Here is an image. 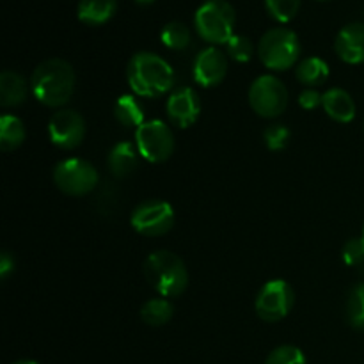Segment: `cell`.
<instances>
[{
  "label": "cell",
  "mask_w": 364,
  "mask_h": 364,
  "mask_svg": "<svg viewBox=\"0 0 364 364\" xmlns=\"http://www.w3.org/2000/svg\"><path fill=\"white\" fill-rule=\"evenodd\" d=\"M75 70L64 59H46L38 64L31 77V91L39 103L46 107H63L75 92Z\"/></svg>",
  "instance_id": "cell-1"
},
{
  "label": "cell",
  "mask_w": 364,
  "mask_h": 364,
  "mask_svg": "<svg viewBox=\"0 0 364 364\" xmlns=\"http://www.w3.org/2000/svg\"><path fill=\"white\" fill-rule=\"evenodd\" d=\"M127 78L137 96L159 98L173 89L174 70L164 57L153 52H139L128 60Z\"/></svg>",
  "instance_id": "cell-2"
},
{
  "label": "cell",
  "mask_w": 364,
  "mask_h": 364,
  "mask_svg": "<svg viewBox=\"0 0 364 364\" xmlns=\"http://www.w3.org/2000/svg\"><path fill=\"white\" fill-rule=\"evenodd\" d=\"M149 287L162 297H180L188 287V270L183 259L174 252L160 249L146 258L142 267Z\"/></svg>",
  "instance_id": "cell-3"
},
{
  "label": "cell",
  "mask_w": 364,
  "mask_h": 364,
  "mask_svg": "<svg viewBox=\"0 0 364 364\" xmlns=\"http://www.w3.org/2000/svg\"><path fill=\"white\" fill-rule=\"evenodd\" d=\"M235 21L237 14L233 6L226 0H206L196 11L194 16L199 38L210 45H228V41L235 36Z\"/></svg>",
  "instance_id": "cell-4"
},
{
  "label": "cell",
  "mask_w": 364,
  "mask_h": 364,
  "mask_svg": "<svg viewBox=\"0 0 364 364\" xmlns=\"http://www.w3.org/2000/svg\"><path fill=\"white\" fill-rule=\"evenodd\" d=\"M301 41L294 31L276 27L267 31L258 43V57L263 66L274 71H287L299 64Z\"/></svg>",
  "instance_id": "cell-5"
},
{
  "label": "cell",
  "mask_w": 364,
  "mask_h": 364,
  "mask_svg": "<svg viewBox=\"0 0 364 364\" xmlns=\"http://www.w3.org/2000/svg\"><path fill=\"white\" fill-rule=\"evenodd\" d=\"M53 183L63 194L71 198L87 196L98 187L100 174L91 162L82 159H66L53 167Z\"/></svg>",
  "instance_id": "cell-6"
},
{
  "label": "cell",
  "mask_w": 364,
  "mask_h": 364,
  "mask_svg": "<svg viewBox=\"0 0 364 364\" xmlns=\"http://www.w3.org/2000/svg\"><path fill=\"white\" fill-rule=\"evenodd\" d=\"M249 105L265 119L279 117L287 110L288 89L274 75H262L249 87Z\"/></svg>",
  "instance_id": "cell-7"
},
{
  "label": "cell",
  "mask_w": 364,
  "mask_h": 364,
  "mask_svg": "<svg viewBox=\"0 0 364 364\" xmlns=\"http://www.w3.org/2000/svg\"><path fill=\"white\" fill-rule=\"evenodd\" d=\"M135 148L149 164L167 162L174 153V135L164 121H146L135 130Z\"/></svg>",
  "instance_id": "cell-8"
},
{
  "label": "cell",
  "mask_w": 364,
  "mask_h": 364,
  "mask_svg": "<svg viewBox=\"0 0 364 364\" xmlns=\"http://www.w3.org/2000/svg\"><path fill=\"white\" fill-rule=\"evenodd\" d=\"M130 224L142 237H162L174 226V208L164 199H146L130 215Z\"/></svg>",
  "instance_id": "cell-9"
},
{
  "label": "cell",
  "mask_w": 364,
  "mask_h": 364,
  "mask_svg": "<svg viewBox=\"0 0 364 364\" xmlns=\"http://www.w3.org/2000/svg\"><path fill=\"white\" fill-rule=\"evenodd\" d=\"M295 304V291L287 281L283 279H272L267 281L262 288H259L258 295H256V315L263 320V322H281L290 315Z\"/></svg>",
  "instance_id": "cell-10"
},
{
  "label": "cell",
  "mask_w": 364,
  "mask_h": 364,
  "mask_svg": "<svg viewBox=\"0 0 364 364\" xmlns=\"http://www.w3.org/2000/svg\"><path fill=\"white\" fill-rule=\"evenodd\" d=\"M85 137V121L71 109H60L48 121V139L59 149H77Z\"/></svg>",
  "instance_id": "cell-11"
},
{
  "label": "cell",
  "mask_w": 364,
  "mask_h": 364,
  "mask_svg": "<svg viewBox=\"0 0 364 364\" xmlns=\"http://www.w3.org/2000/svg\"><path fill=\"white\" fill-rule=\"evenodd\" d=\"M194 80L203 87L223 84L228 75V57L217 46H208L198 53L194 60Z\"/></svg>",
  "instance_id": "cell-12"
},
{
  "label": "cell",
  "mask_w": 364,
  "mask_h": 364,
  "mask_svg": "<svg viewBox=\"0 0 364 364\" xmlns=\"http://www.w3.org/2000/svg\"><path fill=\"white\" fill-rule=\"evenodd\" d=\"M167 116L178 128H188L199 119L201 100L192 87L174 89L167 98Z\"/></svg>",
  "instance_id": "cell-13"
},
{
  "label": "cell",
  "mask_w": 364,
  "mask_h": 364,
  "mask_svg": "<svg viewBox=\"0 0 364 364\" xmlns=\"http://www.w3.org/2000/svg\"><path fill=\"white\" fill-rule=\"evenodd\" d=\"M336 55L347 64L364 63V23L354 21L338 32L334 41Z\"/></svg>",
  "instance_id": "cell-14"
},
{
  "label": "cell",
  "mask_w": 364,
  "mask_h": 364,
  "mask_svg": "<svg viewBox=\"0 0 364 364\" xmlns=\"http://www.w3.org/2000/svg\"><path fill=\"white\" fill-rule=\"evenodd\" d=\"M323 110L336 123H350L355 117V102L345 89L333 87L323 92Z\"/></svg>",
  "instance_id": "cell-15"
},
{
  "label": "cell",
  "mask_w": 364,
  "mask_h": 364,
  "mask_svg": "<svg viewBox=\"0 0 364 364\" xmlns=\"http://www.w3.org/2000/svg\"><path fill=\"white\" fill-rule=\"evenodd\" d=\"M139 164V151L134 144L130 142H117L112 146L107 156V166H109L110 174L117 180L128 178Z\"/></svg>",
  "instance_id": "cell-16"
},
{
  "label": "cell",
  "mask_w": 364,
  "mask_h": 364,
  "mask_svg": "<svg viewBox=\"0 0 364 364\" xmlns=\"http://www.w3.org/2000/svg\"><path fill=\"white\" fill-rule=\"evenodd\" d=\"M28 85L27 80L16 71L6 70L0 75V105L9 109L18 107L27 100Z\"/></svg>",
  "instance_id": "cell-17"
},
{
  "label": "cell",
  "mask_w": 364,
  "mask_h": 364,
  "mask_svg": "<svg viewBox=\"0 0 364 364\" xmlns=\"http://www.w3.org/2000/svg\"><path fill=\"white\" fill-rule=\"evenodd\" d=\"M117 0H80L77 7V16L82 23L98 27L107 23L116 14Z\"/></svg>",
  "instance_id": "cell-18"
},
{
  "label": "cell",
  "mask_w": 364,
  "mask_h": 364,
  "mask_svg": "<svg viewBox=\"0 0 364 364\" xmlns=\"http://www.w3.org/2000/svg\"><path fill=\"white\" fill-rule=\"evenodd\" d=\"M114 117L117 123L124 128H135L137 130L144 121V107L135 96L123 95L114 103Z\"/></svg>",
  "instance_id": "cell-19"
},
{
  "label": "cell",
  "mask_w": 364,
  "mask_h": 364,
  "mask_svg": "<svg viewBox=\"0 0 364 364\" xmlns=\"http://www.w3.org/2000/svg\"><path fill=\"white\" fill-rule=\"evenodd\" d=\"M295 75L301 84L308 85V87H316L329 78V64L322 57H306L295 68Z\"/></svg>",
  "instance_id": "cell-20"
},
{
  "label": "cell",
  "mask_w": 364,
  "mask_h": 364,
  "mask_svg": "<svg viewBox=\"0 0 364 364\" xmlns=\"http://www.w3.org/2000/svg\"><path fill=\"white\" fill-rule=\"evenodd\" d=\"M27 130L20 117L13 114H4L0 119V148L2 151H14L23 144Z\"/></svg>",
  "instance_id": "cell-21"
},
{
  "label": "cell",
  "mask_w": 364,
  "mask_h": 364,
  "mask_svg": "<svg viewBox=\"0 0 364 364\" xmlns=\"http://www.w3.org/2000/svg\"><path fill=\"white\" fill-rule=\"evenodd\" d=\"M174 308L166 297L149 299L141 308V318L149 327H162L173 318Z\"/></svg>",
  "instance_id": "cell-22"
},
{
  "label": "cell",
  "mask_w": 364,
  "mask_h": 364,
  "mask_svg": "<svg viewBox=\"0 0 364 364\" xmlns=\"http://www.w3.org/2000/svg\"><path fill=\"white\" fill-rule=\"evenodd\" d=\"M160 39H162L164 46L174 52H181V50L188 48L192 43L191 28L181 21H169L164 25L162 32H160Z\"/></svg>",
  "instance_id": "cell-23"
},
{
  "label": "cell",
  "mask_w": 364,
  "mask_h": 364,
  "mask_svg": "<svg viewBox=\"0 0 364 364\" xmlns=\"http://www.w3.org/2000/svg\"><path fill=\"white\" fill-rule=\"evenodd\" d=\"M345 315H347V322L354 329L364 331V283L352 288L348 294Z\"/></svg>",
  "instance_id": "cell-24"
},
{
  "label": "cell",
  "mask_w": 364,
  "mask_h": 364,
  "mask_svg": "<svg viewBox=\"0 0 364 364\" xmlns=\"http://www.w3.org/2000/svg\"><path fill=\"white\" fill-rule=\"evenodd\" d=\"M267 11L279 23H288L297 16L301 0H265Z\"/></svg>",
  "instance_id": "cell-25"
},
{
  "label": "cell",
  "mask_w": 364,
  "mask_h": 364,
  "mask_svg": "<svg viewBox=\"0 0 364 364\" xmlns=\"http://www.w3.org/2000/svg\"><path fill=\"white\" fill-rule=\"evenodd\" d=\"M228 50V57L233 59L235 63H249L255 55V45H252L251 39L247 36H242V34H235L233 38L228 41L226 45Z\"/></svg>",
  "instance_id": "cell-26"
},
{
  "label": "cell",
  "mask_w": 364,
  "mask_h": 364,
  "mask_svg": "<svg viewBox=\"0 0 364 364\" xmlns=\"http://www.w3.org/2000/svg\"><path fill=\"white\" fill-rule=\"evenodd\" d=\"M265 364H306V355L299 347L281 345L270 352Z\"/></svg>",
  "instance_id": "cell-27"
},
{
  "label": "cell",
  "mask_w": 364,
  "mask_h": 364,
  "mask_svg": "<svg viewBox=\"0 0 364 364\" xmlns=\"http://www.w3.org/2000/svg\"><path fill=\"white\" fill-rule=\"evenodd\" d=\"M290 137V130L284 124H270L263 132V142L270 151H281V149L287 148Z\"/></svg>",
  "instance_id": "cell-28"
},
{
  "label": "cell",
  "mask_w": 364,
  "mask_h": 364,
  "mask_svg": "<svg viewBox=\"0 0 364 364\" xmlns=\"http://www.w3.org/2000/svg\"><path fill=\"white\" fill-rule=\"evenodd\" d=\"M341 258H343L345 265L348 267L361 265L364 262V238H350V240L343 245Z\"/></svg>",
  "instance_id": "cell-29"
},
{
  "label": "cell",
  "mask_w": 364,
  "mask_h": 364,
  "mask_svg": "<svg viewBox=\"0 0 364 364\" xmlns=\"http://www.w3.org/2000/svg\"><path fill=\"white\" fill-rule=\"evenodd\" d=\"M299 103H301L302 109L306 110H313V109H318L322 107L323 103V95H320L316 89L308 87L299 95Z\"/></svg>",
  "instance_id": "cell-30"
},
{
  "label": "cell",
  "mask_w": 364,
  "mask_h": 364,
  "mask_svg": "<svg viewBox=\"0 0 364 364\" xmlns=\"http://www.w3.org/2000/svg\"><path fill=\"white\" fill-rule=\"evenodd\" d=\"M14 267H16L14 256L9 251H4L0 256V279L7 281V277L14 272Z\"/></svg>",
  "instance_id": "cell-31"
},
{
  "label": "cell",
  "mask_w": 364,
  "mask_h": 364,
  "mask_svg": "<svg viewBox=\"0 0 364 364\" xmlns=\"http://www.w3.org/2000/svg\"><path fill=\"white\" fill-rule=\"evenodd\" d=\"M135 2H137L139 6H149V4H153L155 0H135Z\"/></svg>",
  "instance_id": "cell-32"
},
{
  "label": "cell",
  "mask_w": 364,
  "mask_h": 364,
  "mask_svg": "<svg viewBox=\"0 0 364 364\" xmlns=\"http://www.w3.org/2000/svg\"><path fill=\"white\" fill-rule=\"evenodd\" d=\"M14 364H38L36 361H18V363H14Z\"/></svg>",
  "instance_id": "cell-33"
},
{
  "label": "cell",
  "mask_w": 364,
  "mask_h": 364,
  "mask_svg": "<svg viewBox=\"0 0 364 364\" xmlns=\"http://www.w3.org/2000/svg\"><path fill=\"white\" fill-rule=\"evenodd\" d=\"M363 238H364V228H363Z\"/></svg>",
  "instance_id": "cell-34"
}]
</instances>
